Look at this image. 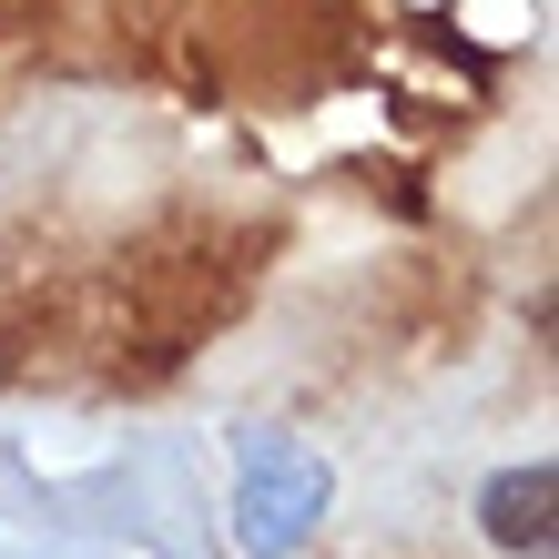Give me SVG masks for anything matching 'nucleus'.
Here are the masks:
<instances>
[{"mask_svg":"<svg viewBox=\"0 0 559 559\" xmlns=\"http://www.w3.org/2000/svg\"><path fill=\"white\" fill-rule=\"evenodd\" d=\"M325 499H336V478H325V457L306 438L245 427V478H235V539H245V559H295L316 539Z\"/></svg>","mask_w":559,"mask_h":559,"instance_id":"f257e3e1","label":"nucleus"},{"mask_svg":"<svg viewBox=\"0 0 559 559\" xmlns=\"http://www.w3.org/2000/svg\"><path fill=\"white\" fill-rule=\"evenodd\" d=\"M478 530H488V549H509V559H549L559 549V468H549V457L499 468L478 488Z\"/></svg>","mask_w":559,"mask_h":559,"instance_id":"f03ea898","label":"nucleus"}]
</instances>
